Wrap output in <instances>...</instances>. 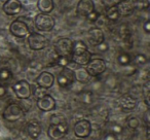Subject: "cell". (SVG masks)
I'll return each instance as SVG.
<instances>
[{
    "mask_svg": "<svg viewBox=\"0 0 150 140\" xmlns=\"http://www.w3.org/2000/svg\"><path fill=\"white\" fill-rule=\"evenodd\" d=\"M34 25L39 31L50 32L54 29L56 21L48 14H39L34 18Z\"/></svg>",
    "mask_w": 150,
    "mask_h": 140,
    "instance_id": "6da1fadb",
    "label": "cell"
},
{
    "mask_svg": "<svg viewBox=\"0 0 150 140\" xmlns=\"http://www.w3.org/2000/svg\"><path fill=\"white\" fill-rule=\"evenodd\" d=\"M2 117L5 121L13 123V122L19 121L20 119H22L24 117V110L20 106V104L13 102L5 107L4 111L2 113Z\"/></svg>",
    "mask_w": 150,
    "mask_h": 140,
    "instance_id": "7a4b0ae2",
    "label": "cell"
},
{
    "mask_svg": "<svg viewBox=\"0 0 150 140\" xmlns=\"http://www.w3.org/2000/svg\"><path fill=\"white\" fill-rule=\"evenodd\" d=\"M28 45L33 50H41L48 45V39L42 34L37 32H32L28 35Z\"/></svg>",
    "mask_w": 150,
    "mask_h": 140,
    "instance_id": "3957f363",
    "label": "cell"
},
{
    "mask_svg": "<svg viewBox=\"0 0 150 140\" xmlns=\"http://www.w3.org/2000/svg\"><path fill=\"white\" fill-rule=\"evenodd\" d=\"M106 62L101 58L91 59L90 62L86 64V71L91 75V77H96L104 73L106 70Z\"/></svg>",
    "mask_w": 150,
    "mask_h": 140,
    "instance_id": "277c9868",
    "label": "cell"
},
{
    "mask_svg": "<svg viewBox=\"0 0 150 140\" xmlns=\"http://www.w3.org/2000/svg\"><path fill=\"white\" fill-rule=\"evenodd\" d=\"M72 46L73 41L70 38L63 37L60 38L58 41L54 43V53L59 57H71L72 54Z\"/></svg>",
    "mask_w": 150,
    "mask_h": 140,
    "instance_id": "5b68a950",
    "label": "cell"
},
{
    "mask_svg": "<svg viewBox=\"0 0 150 140\" xmlns=\"http://www.w3.org/2000/svg\"><path fill=\"white\" fill-rule=\"evenodd\" d=\"M9 32L11 35L18 38L28 37V35L30 34L29 27L22 20H16V21L11 22V26H9Z\"/></svg>",
    "mask_w": 150,
    "mask_h": 140,
    "instance_id": "8992f818",
    "label": "cell"
},
{
    "mask_svg": "<svg viewBox=\"0 0 150 140\" xmlns=\"http://www.w3.org/2000/svg\"><path fill=\"white\" fill-rule=\"evenodd\" d=\"M13 92H15L16 96L20 99V100H24V99H29L32 95L31 92V85L25 80H22L17 82L13 87Z\"/></svg>",
    "mask_w": 150,
    "mask_h": 140,
    "instance_id": "52a82bcc",
    "label": "cell"
},
{
    "mask_svg": "<svg viewBox=\"0 0 150 140\" xmlns=\"http://www.w3.org/2000/svg\"><path fill=\"white\" fill-rule=\"evenodd\" d=\"M73 131L77 138H86L92 133V124L88 119H80L76 122Z\"/></svg>",
    "mask_w": 150,
    "mask_h": 140,
    "instance_id": "ba28073f",
    "label": "cell"
},
{
    "mask_svg": "<svg viewBox=\"0 0 150 140\" xmlns=\"http://www.w3.org/2000/svg\"><path fill=\"white\" fill-rule=\"evenodd\" d=\"M58 85L61 88H68L75 82L74 71L68 67H64L58 75Z\"/></svg>",
    "mask_w": 150,
    "mask_h": 140,
    "instance_id": "9c48e42d",
    "label": "cell"
},
{
    "mask_svg": "<svg viewBox=\"0 0 150 140\" xmlns=\"http://www.w3.org/2000/svg\"><path fill=\"white\" fill-rule=\"evenodd\" d=\"M68 133V124L62 123L58 125H50L47 130V135L50 139L59 140L64 138Z\"/></svg>",
    "mask_w": 150,
    "mask_h": 140,
    "instance_id": "30bf717a",
    "label": "cell"
},
{
    "mask_svg": "<svg viewBox=\"0 0 150 140\" xmlns=\"http://www.w3.org/2000/svg\"><path fill=\"white\" fill-rule=\"evenodd\" d=\"M36 105H37V107L41 111L47 112V111H52L56 108V100H54V97L46 94L43 97H41V98L37 99Z\"/></svg>",
    "mask_w": 150,
    "mask_h": 140,
    "instance_id": "8fae6325",
    "label": "cell"
},
{
    "mask_svg": "<svg viewBox=\"0 0 150 140\" xmlns=\"http://www.w3.org/2000/svg\"><path fill=\"white\" fill-rule=\"evenodd\" d=\"M22 3L20 0H6L2 5V11L7 16H16L21 13Z\"/></svg>",
    "mask_w": 150,
    "mask_h": 140,
    "instance_id": "7c38bea8",
    "label": "cell"
},
{
    "mask_svg": "<svg viewBox=\"0 0 150 140\" xmlns=\"http://www.w3.org/2000/svg\"><path fill=\"white\" fill-rule=\"evenodd\" d=\"M35 82L37 86L41 87L43 89H50L52 86H54V76L52 73L47 71H43L39 74V75L36 77Z\"/></svg>",
    "mask_w": 150,
    "mask_h": 140,
    "instance_id": "4fadbf2b",
    "label": "cell"
},
{
    "mask_svg": "<svg viewBox=\"0 0 150 140\" xmlns=\"http://www.w3.org/2000/svg\"><path fill=\"white\" fill-rule=\"evenodd\" d=\"M88 41H90V43L94 46L100 44L101 42H103L105 39L104 32L98 27H94L88 30Z\"/></svg>",
    "mask_w": 150,
    "mask_h": 140,
    "instance_id": "5bb4252c",
    "label": "cell"
},
{
    "mask_svg": "<svg viewBox=\"0 0 150 140\" xmlns=\"http://www.w3.org/2000/svg\"><path fill=\"white\" fill-rule=\"evenodd\" d=\"M95 11V3L93 0H79L76 7V11L78 15L82 17H86L88 14Z\"/></svg>",
    "mask_w": 150,
    "mask_h": 140,
    "instance_id": "9a60e30c",
    "label": "cell"
},
{
    "mask_svg": "<svg viewBox=\"0 0 150 140\" xmlns=\"http://www.w3.org/2000/svg\"><path fill=\"white\" fill-rule=\"evenodd\" d=\"M117 11H118L119 16H131L135 11V6L134 3L129 0L127 1H119L116 3Z\"/></svg>",
    "mask_w": 150,
    "mask_h": 140,
    "instance_id": "2e32d148",
    "label": "cell"
},
{
    "mask_svg": "<svg viewBox=\"0 0 150 140\" xmlns=\"http://www.w3.org/2000/svg\"><path fill=\"white\" fill-rule=\"evenodd\" d=\"M91 59H92V54L88 50L76 55H71V62L79 65V66H86L91 61Z\"/></svg>",
    "mask_w": 150,
    "mask_h": 140,
    "instance_id": "e0dca14e",
    "label": "cell"
},
{
    "mask_svg": "<svg viewBox=\"0 0 150 140\" xmlns=\"http://www.w3.org/2000/svg\"><path fill=\"white\" fill-rule=\"evenodd\" d=\"M27 133L32 139H37L41 133V126L37 121H30L27 124Z\"/></svg>",
    "mask_w": 150,
    "mask_h": 140,
    "instance_id": "ac0fdd59",
    "label": "cell"
},
{
    "mask_svg": "<svg viewBox=\"0 0 150 140\" xmlns=\"http://www.w3.org/2000/svg\"><path fill=\"white\" fill-rule=\"evenodd\" d=\"M119 102H120V106L122 107L123 109H127V110H132V109L136 108L137 103H138L136 98H134V97L129 94L123 95L120 98Z\"/></svg>",
    "mask_w": 150,
    "mask_h": 140,
    "instance_id": "d6986e66",
    "label": "cell"
},
{
    "mask_svg": "<svg viewBox=\"0 0 150 140\" xmlns=\"http://www.w3.org/2000/svg\"><path fill=\"white\" fill-rule=\"evenodd\" d=\"M37 9L41 14H50L54 11V0H38Z\"/></svg>",
    "mask_w": 150,
    "mask_h": 140,
    "instance_id": "ffe728a7",
    "label": "cell"
},
{
    "mask_svg": "<svg viewBox=\"0 0 150 140\" xmlns=\"http://www.w3.org/2000/svg\"><path fill=\"white\" fill-rule=\"evenodd\" d=\"M74 77L75 80H77L80 84H86L90 82L91 75L88 73L86 69L84 68H78L74 71Z\"/></svg>",
    "mask_w": 150,
    "mask_h": 140,
    "instance_id": "44dd1931",
    "label": "cell"
},
{
    "mask_svg": "<svg viewBox=\"0 0 150 140\" xmlns=\"http://www.w3.org/2000/svg\"><path fill=\"white\" fill-rule=\"evenodd\" d=\"M106 19L112 22H115L119 19V14H118V11H117L116 4H113V5H111V6L107 7Z\"/></svg>",
    "mask_w": 150,
    "mask_h": 140,
    "instance_id": "7402d4cb",
    "label": "cell"
},
{
    "mask_svg": "<svg viewBox=\"0 0 150 140\" xmlns=\"http://www.w3.org/2000/svg\"><path fill=\"white\" fill-rule=\"evenodd\" d=\"M13 80V72L8 68L0 69V84H7Z\"/></svg>",
    "mask_w": 150,
    "mask_h": 140,
    "instance_id": "603a6c76",
    "label": "cell"
},
{
    "mask_svg": "<svg viewBox=\"0 0 150 140\" xmlns=\"http://www.w3.org/2000/svg\"><path fill=\"white\" fill-rule=\"evenodd\" d=\"M88 50V46L81 40H77V41L73 42V46H72V54L71 55H76L79 54V53L86 52Z\"/></svg>",
    "mask_w": 150,
    "mask_h": 140,
    "instance_id": "cb8c5ba5",
    "label": "cell"
},
{
    "mask_svg": "<svg viewBox=\"0 0 150 140\" xmlns=\"http://www.w3.org/2000/svg\"><path fill=\"white\" fill-rule=\"evenodd\" d=\"M31 92H32V94L36 97V99L41 98V97H43L44 95L47 94V90H46V89L41 88V87L37 86V85H36V86H33V87L31 86Z\"/></svg>",
    "mask_w": 150,
    "mask_h": 140,
    "instance_id": "d4e9b609",
    "label": "cell"
},
{
    "mask_svg": "<svg viewBox=\"0 0 150 140\" xmlns=\"http://www.w3.org/2000/svg\"><path fill=\"white\" fill-rule=\"evenodd\" d=\"M131 61H132L131 57H129V55L127 54V53H122V54H120L117 57V62H118L121 66H127V65H129V63H131Z\"/></svg>",
    "mask_w": 150,
    "mask_h": 140,
    "instance_id": "484cf974",
    "label": "cell"
},
{
    "mask_svg": "<svg viewBox=\"0 0 150 140\" xmlns=\"http://www.w3.org/2000/svg\"><path fill=\"white\" fill-rule=\"evenodd\" d=\"M70 63H71V57H64V56L59 57L58 56V58H57V60H56V64L63 67V68L67 67Z\"/></svg>",
    "mask_w": 150,
    "mask_h": 140,
    "instance_id": "4316f807",
    "label": "cell"
},
{
    "mask_svg": "<svg viewBox=\"0 0 150 140\" xmlns=\"http://www.w3.org/2000/svg\"><path fill=\"white\" fill-rule=\"evenodd\" d=\"M67 123L66 117L62 114H54L50 117V125H58V124Z\"/></svg>",
    "mask_w": 150,
    "mask_h": 140,
    "instance_id": "83f0119b",
    "label": "cell"
},
{
    "mask_svg": "<svg viewBox=\"0 0 150 140\" xmlns=\"http://www.w3.org/2000/svg\"><path fill=\"white\" fill-rule=\"evenodd\" d=\"M133 3L135 9H146L149 7V1L148 0H136Z\"/></svg>",
    "mask_w": 150,
    "mask_h": 140,
    "instance_id": "f1b7e54d",
    "label": "cell"
},
{
    "mask_svg": "<svg viewBox=\"0 0 150 140\" xmlns=\"http://www.w3.org/2000/svg\"><path fill=\"white\" fill-rule=\"evenodd\" d=\"M127 126H129V128H131V129L133 130H136L137 128H139L140 126V121L138 117H131L127 119Z\"/></svg>",
    "mask_w": 150,
    "mask_h": 140,
    "instance_id": "f546056e",
    "label": "cell"
},
{
    "mask_svg": "<svg viewBox=\"0 0 150 140\" xmlns=\"http://www.w3.org/2000/svg\"><path fill=\"white\" fill-rule=\"evenodd\" d=\"M135 62L137 63L138 65H144L147 62V58H146L145 55L138 54V55H136V57H135Z\"/></svg>",
    "mask_w": 150,
    "mask_h": 140,
    "instance_id": "4dcf8cb0",
    "label": "cell"
},
{
    "mask_svg": "<svg viewBox=\"0 0 150 140\" xmlns=\"http://www.w3.org/2000/svg\"><path fill=\"white\" fill-rule=\"evenodd\" d=\"M99 17H100V15H99L98 11H92L91 14H88V15L86 16V19H88L90 22H96L97 20L99 19Z\"/></svg>",
    "mask_w": 150,
    "mask_h": 140,
    "instance_id": "1f68e13d",
    "label": "cell"
},
{
    "mask_svg": "<svg viewBox=\"0 0 150 140\" xmlns=\"http://www.w3.org/2000/svg\"><path fill=\"white\" fill-rule=\"evenodd\" d=\"M110 130H111V133H113V134H115V135H118V134H121L122 133V127L121 126H119V125H112L111 126V128H110Z\"/></svg>",
    "mask_w": 150,
    "mask_h": 140,
    "instance_id": "d6a6232c",
    "label": "cell"
},
{
    "mask_svg": "<svg viewBox=\"0 0 150 140\" xmlns=\"http://www.w3.org/2000/svg\"><path fill=\"white\" fill-rule=\"evenodd\" d=\"M92 100H93V94L91 92H86L83 93V97H82V101L86 104H90L92 103Z\"/></svg>",
    "mask_w": 150,
    "mask_h": 140,
    "instance_id": "836d02e7",
    "label": "cell"
},
{
    "mask_svg": "<svg viewBox=\"0 0 150 140\" xmlns=\"http://www.w3.org/2000/svg\"><path fill=\"white\" fill-rule=\"evenodd\" d=\"M96 48H98V50H100V52H106V50H108V44L105 41H103V42H101L100 44L96 45Z\"/></svg>",
    "mask_w": 150,
    "mask_h": 140,
    "instance_id": "e575fe53",
    "label": "cell"
},
{
    "mask_svg": "<svg viewBox=\"0 0 150 140\" xmlns=\"http://www.w3.org/2000/svg\"><path fill=\"white\" fill-rule=\"evenodd\" d=\"M103 140H118V138H117V135H115V134L110 132V133H107L103 137Z\"/></svg>",
    "mask_w": 150,
    "mask_h": 140,
    "instance_id": "d590c367",
    "label": "cell"
},
{
    "mask_svg": "<svg viewBox=\"0 0 150 140\" xmlns=\"http://www.w3.org/2000/svg\"><path fill=\"white\" fill-rule=\"evenodd\" d=\"M6 95V88L3 85L0 84V98H2Z\"/></svg>",
    "mask_w": 150,
    "mask_h": 140,
    "instance_id": "8d00e7d4",
    "label": "cell"
},
{
    "mask_svg": "<svg viewBox=\"0 0 150 140\" xmlns=\"http://www.w3.org/2000/svg\"><path fill=\"white\" fill-rule=\"evenodd\" d=\"M143 28H144V31H145L146 33H149L150 32V22L146 21L145 24H144V26H143Z\"/></svg>",
    "mask_w": 150,
    "mask_h": 140,
    "instance_id": "74e56055",
    "label": "cell"
},
{
    "mask_svg": "<svg viewBox=\"0 0 150 140\" xmlns=\"http://www.w3.org/2000/svg\"><path fill=\"white\" fill-rule=\"evenodd\" d=\"M148 115H149V111H146L145 112V122H146V124H147V126H148V123H149V119H148Z\"/></svg>",
    "mask_w": 150,
    "mask_h": 140,
    "instance_id": "f35d334b",
    "label": "cell"
},
{
    "mask_svg": "<svg viewBox=\"0 0 150 140\" xmlns=\"http://www.w3.org/2000/svg\"><path fill=\"white\" fill-rule=\"evenodd\" d=\"M117 1L119 2V1H127V0H117Z\"/></svg>",
    "mask_w": 150,
    "mask_h": 140,
    "instance_id": "ab89813d",
    "label": "cell"
},
{
    "mask_svg": "<svg viewBox=\"0 0 150 140\" xmlns=\"http://www.w3.org/2000/svg\"><path fill=\"white\" fill-rule=\"evenodd\" d=\"M76 140H82V139H76Z\"/></svg>",
    "mask_w": 150,
    "mask_h": 140,
    "instance_id": "60d3db41",
    "label": "cell"
}]
</instances>
